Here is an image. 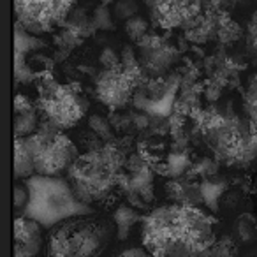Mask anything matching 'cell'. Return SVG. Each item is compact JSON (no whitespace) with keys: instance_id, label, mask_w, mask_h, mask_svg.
<instances>
[{"instance_id":"6da1fadb","label":"cell","mask_w":257,"mask_h":257,"mask_svg":"<svg viewBox=\"0 0 257 257\" xmlns=\"http://www.w3.org/2000/svg\"><path fill=\"white\" fill-rule=\"evenodd\" d=\"M141 238L154 257H201L217 241L213 218L185 204H168L148 213Z\"/></svg>"},{"instance_id":"7a4b0ae2","label":"cell","mask_w":257,"mask_h":257,"mask_svg":"<svg viewBox=\"0 0 257 257\" xmlns=\"http://www.w3.org/2000/svg\"><path fill=\"white\" fill-rule=\"evenodd\" d=\"M116 225L104 215L72 217L53 225L46 236V257H100Z\"/></svg>"},{"instance_id":"3957f363","label":"cell","mask_w":257,"mask_h":257,"mask_svg":"<svg viewBox=\"0 0 257 257\" xmlns=\"http://www.w3.org/2000/svg\"><path fill=\"white\" fill-rule=\"evenodd\" d=\"M123 152L114 143H106L97 150L79 155L78 161L67 171L69 182L76 196L86 204L100 201L111 194L123 175Z\"/></svg>"},{"instance_id":"277c9868","label":"cell","mask_w":257,"mask_h":257,"mask_svg":"<svg viewBox=\"0 0 257 257\" xmlns=\"http://www.w3.org/2000/svg\"><path fill=\"white\" fill-rule=\"evenodd\" d=\"M29 204L23 211L25 217L39 222L43 227H53L72 217L93 213L92 206L83 203L71 183L51 176H32L27 180Z\"/></svg>"},{"instance_id":"5b68a950","label":"cell","mask_w":257,"mask_h":257,"mask_svg":"<svg viewBox=\"0 0 257 257\" xmlns=\"http://www.w3.org/2000/svg\"><path fill=\"white\" fill-rule=\"evenodd\" d=\"M204 138L218 161L245 166L257 155V128L238 116L211 114L204 121Z\"/></svg>"},{"instance_id":"8992f818","label":"cell","mask_w":257,"mask_h":257,"mask_svg":"<svg viewBox=\"0 0 257 257\" xmlns=\"http://www.w3.org/2000/svg\"><path fill=\"white\" fill-rule=\"evenodd\" d=\"M27 140L34 154L36 175L39 176L58 178L64 171H69L79 157L76 145L48 120Z\"/></svg>"},{"instance_id":"52a82bcc","label":"cell","mask_w":257,"mask_h":257,"mask_svg":"<svg viewBox=\"0 0 257 257\" xmlns=\"http://www.w3.org/2000/svg\"><path fill=\"white\" fill-rule=\"evenodd\" d=\"M74 0H15L16 22L32 36L64 25L72 13Z\"/></svg>"},{"instance_id":"ba28073f","label":"cell","mask_w":257,"mask_h":257,"mask_svg":"<svg viewBox=\"0 0 257 257\" xmlns=\"http://www.w3.org/2000/svg\"><path fill=\"white\" fill-rule=\"evenodd\" d=\"M46 120L51 121L57 128H71L85 116L88 102L79 92H74L72 86L58 85L55 92L43 95L39 99Z\"/></svg>"},{"instance_id":"9c48e42d","label":"cell","mask_w":257,"mask_h":257,"mask_svg":"<svg viewBox=\"0 0 257 257\" xmlns=\"http://www.w3.org/2000/svg\"><path fill=\"white\" fill-rule=\"evenodd\" d=\"M150 18L162 29H175L196 16L201 0H147Z\"/></svg>"},{"instance_id":"30bf717a","label":"cell","mask_w":257,"mask_h":257,"mask_svg":"<svg viewBox=\"0 0 257 257\" xmlns=\"http://www.w3.org/2000/svg\"><path fill=\"white\" fill-rule=\"evenodd\" d=\"M134 83L128 79V76L121 71H102L97 76L95 92L102 104H106L109 109H118L125 106L131 99V93L134 90Z\"/></svg>"},{"instance_id":"8fae6325","label":"cell","mask_w":257,"mask_h":257,"mask_svg":"<svg viewBox=\"0 0 257 257\" xmlns=\"http://www.w3.org/2000/svg\"><path fill=\"white\" fill-rule=\"evenodd\" d=\"M140 48H141L140 64L150 74H164L176 58L175 50L169 44H166L161 37L145 36L140 41Z\"/></svg>"},{"instance_id":"7c38bea8","label":"cell","mask_w":257,"mask_h":257,"mask_svg":"<svg viewBox=\"0 0 257 257\" xmlns=\"http://www.w3.org/2000/svg\"><path fill=\"white\" fill-rule=\"evenodd\" d=\"M43 248L41 224L29 217L15 218V257H37Z\"/></svg>"},{"instance_id":"4fadbf2b","label":"cell","mask_w":257,"mask_h":257,"mask_svg":"<svg viewBox=\"0 0 257 257\" xmlns=\"http://www.w3.org/2000/svg\"><path fill=\"white\" fill-rule=\"evenodd\" d=\"M231 236L241 248H250L257 245V215L250 211L239 213L232 222Z\"/></svg>"},{"instance_id":"5bb4252c","label":"cell","mask_w":257,"mask_h":257,"mask_svg":"<svg viewBox=\"0 0 257 257\" xmlns=\"http://www.w3.org/2000/svg\"><path fill=\"white\" fill-rule=\"evenodd\" d=\"M166 194L175 201V204H185V206H197L203 203L201 196V185L192 182H182V180H171L166 183Z\"/></svg>"},{"instance_id":"9a60e30c","label":"cell","mask_w":257,"mask_h":257,"mask_svg":"<svg viewBox=\"0 0 257 257\" xmlns=\"http://www.w3.org/2000/svg\"><path fill=\"white\" fill-rule=\"evenodd\" d=\"M36 176V162H34L32 148L27 138H15V178H32Z\"/></svg>"},{"instance_id":"2e32d148","label":"cell","mask_w":257,"mask_h":257,"mask_svg":"<svg viewBox=\"0 0 257 257\" xmlns=\"http://www.w3.org/2000/svg\"><path fill=\"white\" fill-rule=\"evenodd\" d=\"M44 46H46V43L41 37L29 34L18 22L15 23V55L27 57L29 53L43 50Z\"/></svg>"},{"instance_id":"e0dca14e","label":"cell","mask_w":257,"mask_h":257,"mask_svg":"<svg viewBox=\"0 0 257 257\" xmlns=\"http://www.w3.org/2000/svg\"><path fill=\"white\" fill-rule=\"evenodd\" d=\"M201 185V196H203V203L210 208L211 211H218V204H220V197L225 192V182L217 178H208L204 180Z\"/></svg>"},{"instance_id":"ac0fdd59","label":"cell","mask_w":257,"mask_h":257,"mask_svg":"<svg viewBox=\"0 0 257 257\" xmlns=\"http://www.w3.org/2000/svg\"><path fill=\"white\" fill-rule=\"evenodd\" d=\"M141 220V215L138 213L134 208L131 206H120L113 213V222L116 225V234L120 239H125L131 232V229L134 227L136 222Z\"/></svg>"},{"instance_id":"d6986e66","label":"cell","mask_w":257,"mask_h":257,"mask_svg":"<svg viewBox=\"0 0 257 257\" xmlns=\"http://www.w3.org/2000/svg\"><path fill=\"white\" fill-rule=\"evenodd\" d=\"M39 120H37L36 107L15 113V138H30L37 133Z\"/></svg>"},{"instance_id":"ffe728a7","label":"cell","mask_w":257,"mask_h":257,"mask_svg":"<svg viewBox=\"0 0 257 257\" xmlns=\"http://www.w3.org/2000/svg\"><path fill=\"white\" fill-rule=\"evenodd\" d=\"M239 250L241 246L234 241L231 234L229 236H222L217 241L211 245V253L213 257H241L239 255Z\"/></svg>"},{"instance_id":"44dd1931","label":"cell","mask_w":257,"mask_h":257,"mask_svg":"<svg viewBox=\"0 0 257 257\" xmlns=\"http://www.w3.org/2000/svg\"><path fill=\"white\" fill-rule=\"evenodd\" d=\"M111 11H113L114 20H118V22H127V20L138 16L140 6H138L136 0H118L116 4L111 8Z\"/></svg>"},{"instance_id":"7402d4cb","label":"cell","mask_w":257,"mask_h":257,"mask_svg":"<svg viewBox=\"0 0 257 257\" xmlns=\"http://www.w3.org/2000/svg\"><path fill=\"white\" fill-rule=\"evenodd\" d=\"M123 29H125V32H127V36L133 41H141L148 32V22L143 16L138 15V16H134V18L127 20Z\"/></svg>"},{"instance_id":"603a6c76","label":"cell","mask_w":257,"mask_h":257,"mask_svg":"<svg viewBox=\"0 0 257 257\" xmlns=\"http://www.w3.org/2000/svg\"><path fill=\"white\" fill-rule=\"evenodd\" d=\"M245 109L248 114V120L257 128V76L250 81L248 90L245 95Z\"/></svg>"},{"instance_id":"cb8c5ba5","label":"cell","mask_w":257,"mask_h":257,"mask_svg":"<svg viewBox=\"0 0 257 257\" xmlns=\"http://www.w3.org/2000/svg\"><path fill=\"white\" fill-rule=\"evenodd\" d=\"M92 22H93L95 30H111V29H114L113 11H111L107 6H99V8L93 11Z\"/></svg>"},{"instance_id":"d4e9b609","label":"cell","mask_w":257,"mask_h":257,"mask_svg":"<svg viewBox=\"0 0 257 257\" xmlns=\"http://www.w3.org/2000/svg\"><path fill=\"white\" fill-rule=\"evenodd\" d=\"M190 166L189 157L185 154H171L168 159V173L175 178L182 176L185 173V169Z\"/></svg>"},{"instance_id":"484cf974","label":"cell","mask_w":257,"mask_h":257,"mask_svg":"<svg viewBox=\"0 0 257 257\" xmlns=\"http://www.w3.org/2000/svg\"><path fill=\"white\" fill-rule=\"evenodd\" d=\"M90 128L93 131L99 140H104V141H109L111 140V125L107 123V120H104L102 116H92L90 118Z\"/></svg>"},{"instance_id":"4316f807","label":"cell","mask_w":257,"mask_h":257,"mask_svg":"<svg viewBox=\"0 0 257 257\" xmlns=\"http://www.w3.org/2000/svg\"><path fill=\"white\" fill-rule=\"evenodd\" d=\"M100 64H102L104 71H121V57H118V53L111 48H106V50L100 53Z\"/></svg>"},{"instance_id":"83f0119b","label":"cell","mask_w":257,"mask_h":257,"mask_svg":"<svg viewBox=\"0 0 257 257\" xmlns=\"http://www.w3.org/2000/svg\"><path fill=\"white\" fill-rule=\"evenodd\" d=\"M194 175H201L204 178H211V176L217 175V162L211 161V159H201L196 166H194Z\"/></svg>"},{"instance_id":"f1b7e54d","label":"cell","mask_w":257,"mask_h":257,"mask_svg":"<svg viewBox=\"0 0 257 257\" xmlns=\"http://www.w3.org/2000/svg\"><path fill=\"white\" fill-rule=\"evenodd\" d=\"M29 204V189L27 185H15V208L25 210Z\"/></svg>"},{"instance_id":"f546056e","label":"cell","mask_w":257,"mask_h":257,"mask_svg":"<svg viewBox=\"0 0 257 257\" xmlns=\"http://www.w3.org/2000/svg\"><path fill=\"white\" fill-rule=\"evenodd\" d=\"M118 257H154V255L145 246H134V248L123 250Z\"/></svg>"},{"instance_id":"4dcf8cb0","label":"cell","mask_w":257,"mask_h":257,"mask_svg":"<svg viewBox=\"0 0 257 257\" xmlns=\"http://www.w3.org/2000/svg\"><path fill=\"white\" fill-rule=\"evenodd\" d=\"M32 102H30L29 97L22 95V93H18V95L15 97V113H20V111H27V109H32Z\"/></svg>"},{"instance_id":"1f68e13d","label":"cell","mask_w":257,"mask_h":257,"mask_svg":"<svg viewBox=\"0 0 257 257\" xmlns=\"http://www.w3.org/2000/svg\"><path fill=\"white\" fill-rule=\"evenodd\" d=\"M241 257H257V245L250 246V248L245 250V253H243Z\"/></svg>"},{"instance_id":"d6a6232c","label":"cell","mask_w":257,"mask_h":257,"mask_svg":"<svg viewBox=\"0 0 257 257\" xmlns=\"http://www.w3.org/2000/svg\"><path fill=\"white\" fill-rule=\"evenodd\" d=\"M100 2H102V6H107L111 2V0H100Z\"/></svg>"},{"instance_id":"836d02e7","label":"cell","mask_w":257,"mask_h":257,"mask_svg":"<svg viewBox=\"0 0 257 257\" xmlns=\"http://www.w3.org/2000/svg\"><path fill=\"white\" fill-rule=\"evenodd\" d=\"M255 194H257V178H255Z\"/></svg>"}]
</instances>
